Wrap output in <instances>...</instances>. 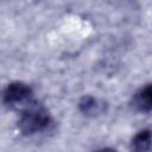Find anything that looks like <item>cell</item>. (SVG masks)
Masks as SVG:
<instances>
[{
    "label": "cell",
    "instance_id": "cell-1",
    "mask_svg": "<svg viewBox=\"0 0 152 152\" xmlns=\"http://www.w3.org/2000/svg\"><path fill=\"white\" fill-rule=\"evenodd\" d=\"M51 122L52 118L49 110L37 102H32L21 110L18 120V128L24 135H33L48 129Z\"/></svg>",
    "mask_w": 152,
    "mask_h": 152
},
{
    "label": "cell",
    "instance_id": "cell-2",
    "mask_svg": "<svg viewBox=\"0 0 152 152\" xmlns=\"http://www.w3.org/2000/svg\"><path fill=\"white\" fill-rule=\"evenodd\" d=\"M4 104L10 108H26L33 101L32 88L20 81H14L7 84L2 94Z\"/></svg>",
    "mask_w": 152,
    "mask_h": 152
},
{
    "label": "cell",
    "instance_id": "cell-3",
    "mask_svg": "<svg viewBox=\"0 0 152 152\" xmlns=\"http://www.w3.org/2000/svg\"><path fill=\"white\" fill-rule=\"evenodd\" d=\"M131 106L139 113H148L152 110V83L145 84L134 93Z\"/></svg>",
    "mask_w": 152,
    "mask_h": 152
},
{
    "label": "cell",
    "instance_id": "cell-4",
    "mask_svg": "<svg viewBox=\"0 0 152 152\" xmlns=\"http://www.w3.org/2000/svg\"><path fill=\"white\" fill-rule=\"evenodd\" d=\"M78 109L83 115L96 116L104 112V103L91 95H84L78 102Z\"/></svg>",
    "mask_w": 152,
    "mask_h": 152
},
{
    "label": "cell",
    "instance_id": "cell-5",
    "mask_svg": "<svg viewBox=\"0 0 152 152\" xmlns=\"http://www.w3.org/2000/svg\"><path fill=\"white\" fill-rule=\"evenodd\" d=\"M152 148V131L144 128L139 131L131 140V152H150Z\"/></svg>",
    "mask_w": 152,
    "mask_h": 152
},
{
    "label": "cell",
    "instance_id": "cell-6",
    "mask_svg": "<svg viewBox=\"0 0 152 152\" xmlns=\"http://www.w3.org/2000/svg\"><path fill=\"white\" fill-rule=\"evenodd\" d=\"M96 152H116V151L114 148H110V147H103V148L97 150Z\"/></svg>",
    "mask_w": 152,
    "mask_h": 152
}]
</instances>
